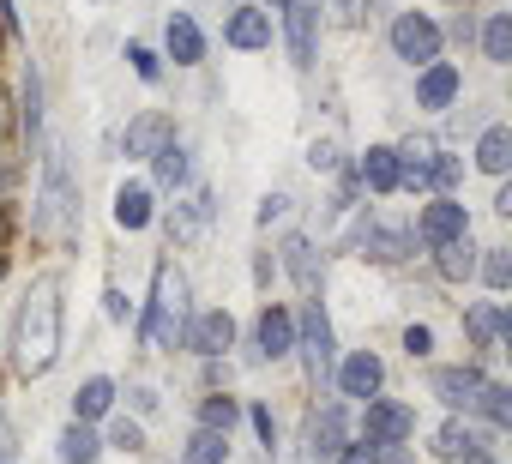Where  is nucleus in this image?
Segmentation results:
<instances>
[{
	"mask_svg": "<svg viewBox=\"0 0 512 464\" xmlns=\"http://www.w3.org/2000/svg\"><path fill=\"white\" fill-rule=\"evenodd\" d=\"M61 350H67L61 272H43V278H31V290L19 296V314H13V374L43 380V374H55Z\"/></svg>",
	"mask_w": 512,
	"mask_h": 464,
	"instance_id": "nucleus-1",
	"label": "nucleus"
},
{
	"mask_svg": "<svg viewBox=\"0 0 512 464\" xmlns=\"http://www.w3.org/2000/svg\"><path fill=\"white\" fill-rule=\"evenodd\" d=\"M79 229H85V193H79L73 157H67V145H49L43 187H37V205H31V236L49 242V248H73Z\"/></svg>",
	"mask_w": 512,
	"mask_h": 464,
	"instance_id": "nucleus-2",
	"label": "nucleus"
},
{
	"mask_svg": "<svg viewBox=\"0 0 512 464\" xmlns=\"http://www.w3.org/2000/svg\"><path fill=\"white\" fill-rule=\"evenodd\" d=\"M187 314H193V284L175 260H157L151 266V296H145V314H139V344L151 356H175L181 350V332H187Z\"/></svg>",
	"mask_w": 512,
	"mask_h": 464,
	"instance_id": "nucleus-3",
	"label": "nucleus"
},
{
	"mask_svg": "<svg viewBox=\"0 0 512 464\" xmlns=\"http://www.w3.org/2000/svg\"><path fill=\"white\" fill-rule=\"evenodd\" d=\"M296 356H302V368H308V380H314V386H326V380H332L338 332H332V314H326V302H320V296H308V308L296 314Z\"/></svg>",
	"mask_w": 512,
	"mask_h": 464,
	"instance_id": "nucleus-4",
	"label": "nucleus"
},
{
	"mask_svg": "<svg viewBox=\"0 0 512 464\" xmlns=\"http://www.w3.org/2000/svg\"><path fill=\"white\" fill-rule=\"evenodd\" d=\"M386 43H392V55H398L404 67H428V61L446 55V31H440L434 13H392Z\"/></svg>",
	"mask_w": 512,
	"mask_h": 464,
	"instance_id": "nucleus-5",
	"label": "nucleus"
},
{
	"mask_svg": "<svg viewBox=\"0 0 512 464\" xmlns=\"http://www.w3.org/2000/svg\"><path fill=\"white\" fill-rule=\"evenodd\" d=\"M296 356V308L284 302H266L253 314V344H247V368H266V362H284Z\"/></svg>",
	"mask_w": 512,
	"mask_h": 464,
	"instance_id": "nucleus-6",
	"label": "nucleus"
},
{
	"mask_svg": "<svg viewBox=\"0 0 512 464\" xmlns=\"http://www.w3.org/2000/svg\"><path fill=\"white\" fill-rule=\"evenodd\" d=\"M344 440H350V404L332 398V404L308 410V422H302V458L296 464H332Z\"/></svg>",
	"mask_w": 512,
	"mask_h": 464,
	"instance_id": "nucleus-7",
	"label": "nucleus"
},
{
	"mask_svg": "<svg viewBox=\"0 0 512 464\" xmlns=\"http://www.w3.org/2000/svg\"><path fill=\"white\" fill-rule=\"evenodd\" d=\"M416 248H440V242H452V236H470V205L458 199V193H428L422 205H416Z\"/></svg>",
	"mask_w": 512,
	"mask_h": 464,
	"instance_id": "nucleus-8",
	"label": "nucleus"
},
{
	"mask_svg": "<svg viewBox=\"0 0 512 464\" xmlns=\"http://www.w3.org/2000/svg\"><path fill=\"white\" fill-rule=\"evenodd\" d=\"M356 410H362V434H368V440H380V446L416 440V428H422V416H416V404H410V398H386V392H374V398H362Z\"/></svg>",
	"mask_w": 512,
	"mask_h": 464,
	"instance_id": "nucleus-9",
	"label": "nucleus"
},
{
	"mask_svg": "<svg viewBox=\"0 0 512 464\" xmlns=\"http://www.w3.org/2000/svg\"><path fill=\"white\" fill-rule=\"evenodd\" d=\"M235 314L229 308H199V314H187V332H181V350L187 356H199V362H223L229 350H235Z\"/></svg>",
	"mask_w": 512,
	"mask_h": 464,
	"instance_id": "nucleus-10",
	"label": "nucleus"
},
{
	"mask_svg": "<svg viewBox=\"0 0 512 464\" xmlns=\"http://www.w3.org/2000/svg\"><path fill=\"white\" fill-rule=\"evenodd\" d=\"M326 386H338L344 404H362V398L386 392V356H380V350H350V356L332 362V380H326Z\"/></svg>",
	"mask_w": 512,
	"mask_h": 464,
	"instance_id": "nucleus-11",
	"label": "nucleus"
},
{
	"mask_svg": "<svg viewBox=\"0 0 512 464\" xmlns=\"http://www.w3.org/2000/svg\"><path fill=\"white\" fill-rule=\"evenodd\" d=\"M284 19V49H290V67H314L320 61V37H326V19H320V0H290L278 13Z\"/></svg>",
	"mask_w": 512,
	"mask_h": 464,
	"instance_id": "nucleus-12",
	"label": "nucleus"
},
{
	"mask_svg": "<svg viewBox=\"0 0 512 464\" xmlns=\"http://www.w3.org/2000/svg\"><path fill=\"white\" fill-rule=\"evenodd\" d=\"M272 13L260 7V0H235V7L223 13V49H235V55H266L272 49Z\"/></svg>",
	"mask_w": 512,
	"mask_h": 464,
	"instance_id": "nucleus-13",
	"label": "nucleus"
},
{
	"mask_svg": "<svg viewBox=\"0 0 512 464\" xmlns=\"http://www.w3.org/2000/svg\"><path fill=\"white\" fill-rule=\"evenodd\" d=\"M278 266L290 272V284H296V296H302V302L326 290V254H320V242H314V236H302V229H290V236H284Z\"/></svg>",
	"mask_w": 512,
	"mask_h": 464,
	"instance_id": "nucleus-14",
	"label": "nucleus"
},
{
	"mask_svg": "<svg viewBox=\"0 0 512 464\" xmlns=\"http://www.w3.org/2000/svg\"><path fill=\"white\" fill-rule=\"evenodd\" d=\"M169 139H175V115H169V109H139V115H127V127H121V157H127V163H151Z\"/></svg>",
	"mask_w": 512,
	"mask_h": 464,
	"instance_id": "nucleus-15",
	"label": "nucleus"
},
{
	"mask_svg": "<svg viewBox=\"0 0 512 464\" xmlns=\"http://www.w3.org/2000/svg\"><path fill=\"white\" fill-rule=\"evenodd\" d=\"M482 380H488V368H482V362H452V368H434V374H428V398H440L452 416H470V410H476Z\"/></svg>",
	"mask_w": 512,
	"mask_h": 464,
	"instance_id": "nucleus-16",
	"label": "nucleus"
},
{
	"mask_svg": "<svg viewBox=\"0 0 512 464\" xmlns=\"http://www.w3.org/2000/svg\"><path fill=\"white\" fill-rule=\"evenodd\" d=\"M464 97V67L458 61H428V67H416V109L422 115H446L452 103Z\"/></svg>",
	"mask_w": 512,
	"mask_h": 464,
	"instance_id": "nucleus-17",
	"label": "nucleus"
},
{
	"mask_svg": "<svg viewBox=\"0 0 512 464\" xmlns=\"http://www.w3.org/2000/svg\"><path fill=\"white\" fill-rule=\"evenodd\" d=\"M109 217H115L121 236H145V229L157 223V187L127 175V181L115 187V199H109Z\"/></svg>",
	"mask_w": 512,
	"mask_h": 464,
	"instance_id": "nucleus-18",
	"label": "nucleus"
},
{
	"mask_svg": "<svg viewBox=\"0 0 512 464\" xmlns=\"http://www.w3.org/2000/svg\"><path fill=\"white\" fill-rule=\"evenodd\" d=\"M410 254H416V236L398 229V223H374L368 217V229L356 236V260H368V266H404Z\"/></svg>",
	"mask_w": 512,
	"mask_h": 464,
	"instance_id": "nucleus-19",
	"label": "nucleus"
},
{
	"mask_svg": "<svg viewBox=\"0 0 512 464\" xmlns=\"http://www.w3.org/2000/svg\"><path fill=\"white\" fill-rule=\"evenodd\" d=\"M398 175H404L398 145H368V151L356 157V187L374 193V199H392V193H398Z\"/></svg>",
	"mask_w": 512,
	"mask_h": 464,
	"instance_id": "nucleus-20",
	"label": "nucleus"
},
{
	"mask_svg": "<svg viewBox=\"0 0 512 464\" xmlns=\"http://www.w3.org/2000/svg\"><path fill=\"white\" fill-rule=\"evenodd\" d=\"M205 25L193 19V13H169L163 19V61H175V67H199L205 61Z\"/></svg>",
	"mask_w": 512,
	"mask_h": 464,
	"instance_id": "nucleus-21",
	"label": "nucleus"
},
{
	"mask_svg": "<svg viewBox=\"0 0 512 464\" xmlns=\"http://www.w3.org/2000/svg\"><path fill=\"white\" fill-rule=\"evenodd\" d=\"M464 326H470V350H500L512 338V314H506L500 296L494 302H470L464 308Z\"/></svg>",
	"mask_w": 512,
	"mask_h": 464,
	"instance_id": "nucleus-22",
	"label": "nucleus"
},
{
	"mask_svg": "<svg viewBox=\"0 0 512 464\" xmlns=\"http://www.w3.org/2000/svg\"><path fill=\"white\" fill-rule=\"evenodd\" d=\"M19 133H25V151H43V73H37V61L19 67Z\"/></svg>",
	"mask_w": 512,
	"mask_h": 464,
	"instance_id": "nucleus-23",
	"label": "nucleus"
},
{
	"mask_svg": "<svg viewBox=\"0 0 512 464\" xmlns=\"http://www.w3.org/2000/svg\"><path fill=\"white\" fill-rule=\"evenodd\" d=\"M470 163L500 181V175L512 169V127H506V121H488V127L476 133V145H470Z\"/></svg>",
	"mask_w": 512,
	"mask_h": 464,
	"instance_id": "nucleus-24",
	"label": "nucleus"
},
{
	"mask_svg": "<svg viewBox=\"0 0 512 464\" xmlns=\"http://www.w3.org/2000/svg\"><path fill=\"white\" fill-rule=\"evenodd\" d=\"M470 446H482V434L470 428V416H452V410H446V422L428 434V458H434V464H458Z\"/></svg>",
	"mask_w": 512,
	"mask_h": 464,
	"instance_id": "nucleus-25",
	"label": "nucleus"
},
{
	"mask_svg": "<svg viewBox=\"0 0 512 464\" xmlns=\"http://www.w3.org/2000/svg\"><path fill=\"white\" fill-rule=\"evenodd\" d=\"M217 205H211V187H187V199L169 211V229H175V242H199L205 229H211Z\"/></svg>",
	"mask_w": 512,
	"mask_h": 464,
	"instance_id": "nucleus-26",
	"label": "nucleus"
},
{
	"mask_svg": "<svg viewBox=\"0 0 512 464\" xmlns=\"http://www.w3.org/2000/svg\"><path fill=\"white\" fill-rule=\"evenodd\" d=\"M151 175H157V193H187L193 187V151L181 139H169L157 157H151Z\"/></svg>",
	"mask_w": 512,
	"mask_h": 464,
	"instance_id": "nucleus-27",
	"label": "nucleus"
},
{
	"mask_svg": "<svg viewBox=\"0 0 512 464\" xmlns=\"http://www.w3.org/2000/svg\"><path fill=\"white\" fill-rule=\"evenodd\" d=\"M115 404H121V386H115L109 374H91V380H79V392H73V422H103Z\"/></svg>",
	"mask_w": 512,
	"mask_h": 464,
	"instance_id": "nucleus-28",
	"label": "nucleus"
},
{
	"mask_svg": "<svg viewBox=\"0 0 512 464\" xmlns=\"http://www.w3.org/2000/svg\"><path fill=\"white\" fill-rule=\"evenodd\" d=\"M428 254H434L440 284H470V278H476V242H470V236H452V242H440V248H428Z\"/></svg>",
	"mask_w": 512,
	"mask_h": 464,
	"instance_id": "nucleus-29",
	"label": "nucleus"
},
{
	"mask_svg": "<svg viewBox=\"0 0 512 464\" xmlns=\"http://www.w3.org/2000/svg\"><path fill=\"white\" fill-rule=\"evenodd\" d=\"M55 458L61 464H97L103 458V428L97 422H67L61 440H55Z\"/></svg>",
	"mask_w": 512,
	"mask_h": 464,
	"instance_id": "nucleus-30",
	"label": "nucleus"
},
{
	"mask_svg": "<svg viewBox=\"0 0 512 464\" xmlns=\"http://www.w3.org/2000/svg\"><path fill=\"white\" fill-rule=\"evenodd\" d=\"M470 416H482L488 422V434H506L512 428V386L506 380H482V392H476V410Z\"/></svg>",
	"mask_w": 512,
	"mask_h": 464,
	"instance_id": "nucleus-31",
	"label": "nucleus"
},
{
	"mask_svg": "<svg viewBox=\"0 0 512 464\" xmlns=\"http://www.w3.org/2000/svg\"><path fill=\"white\" fill-rule=\"evenodd\" d=\"M476 43H482L488 67H512V13H488L482 31H476Z\"/></svg>",
	"mask_w": 512,
	"mask_h": 464,
	"instance_id": "nucleus-32",
	"label": "nucleus"
},
{
	"mask_svg": "<svg viewBox=\"0 0 512 464\" xmlns=\"http://www.w3.org/2000/svg\"><path fill=\"white\" fill-rule=\"evenodd\" d=\"M181 464H229V434L193 422V434L181 440Z\"/></svg>",
	"mask_w": 512,
	"mask_h": 464,
	"instance_id": "nucleus-33",
	"label": "nucleus"
},
{
	"mask_svg": "<svg viewBox=\"0 0 512 464\" xmlns=\"http://www.w3.org/2000/svg\"><path fill=\"white\" fill-rule=\"evenodd\" d=\"M235 422H241V398L235 392H205L199 398V428H217V434H235Z\"/></svg>",
	"mask_w": 512,
	"mask_h": 464,
	"instance_id": "nucleus-34",
	"label": "nucleus"
},
{
	"mask_svg": "<svg viewBox=\"0 0 512 464\" xmlns=\"http://www.w3.org/2000/svg\"><path fill=\"white\" fill-rule=\"evenodd\" d=\"M476 278L488 284V296H506L512 290V254L506 248H476Z\"/></svg>",
	"mask_w": 512,
	"mask_h": 464,
	"instance_id": "nucleus-35",
	"label": "nucleus"
},
{
	"mask_svg": "<svg viewBox=\"0 0 512 464\" xmlns=\"http://www.w3.org/2000/svg\"><path fill=\"white\" fill-rule=\"evenodd\" d=\"M103 422H109V428H103V452H127V458L145 452V428H139L133 416H115V410H109Z\"/></svg>",
	"mask_w": 512,
	"mask_h": 464,
	"instance_id": "nucleus-36",
	"label": "nucleus"
},
{
	"mask_svg": "<svg viewBox=\"0 0 512 464\" xmlns=\"http://www.w3.org/2000/svg\"><path fill=\"white\" fill-rule=\"evenodd\" d=\"M127 67H133L139 85H163V55L151 43H127Z\"/></svg>",
	"mask_w": 512,
	"mask_h": 464,
	"instance_id": "nucleus-37",
	"label": "nucleus"
},
{
	"mask_svg": "<svg viewBox=\"0 0 512 464\" xmlns=\"http://www.w3.org/2000/svg\"><path fill=\"white\" fill-rule=\"evenodd\" d=\"M428 181H434V193H452V187L464 181V157H452V151L434 145V157H428Z\"/></svg>",
	"mask_w": 512,
	"mask_h": 464,
	"instance_id": "nucleus-38",
	"label": "nucleus"
},
{
	"mask_svg": "<svg viewBox=\"0 0 512 464\" xmlns=\"http://www.w3.org/2000/svg\"><path fill=\"white\" fill-rule=\"evenodd\" d=\"M290 211H296V199H290V193H266V199H260V211H253V223H260V229H278V223H290Z\"/></svg>",
	"mask_w": 512,
	"mask_h": 464,
	"instance_id": "nucleus-39",
	"label": "nucleus"
},
{
	"mask_svg": "<svg viewBox=\"0 0 512 464\" xmlns=\"http://www.w3.org/2000/svg\"><path fill=\"white\" fill-rule=\"evenodd\" d=\"M308 169H314V175H338V169H344L338 139H314V145H308Z\"/></svg>",
	"mask_w": 512,
	"mask_h": 464,
	"instance_id": "nucleus-40",
	"label": "nucleus"
},
{
	"mask_svg": "<svg viewBox=\"0 0 512 464\" xmlns=\"http://www.w3.org/2000/svg\"><path fill=\"white\" fill-rule=\"evenodd\" d=\"M332 464H380V440H368V434H350L344 446H338V458Z\"/></svg>",
	"mask_w": 512,
	"mask_h": 464,
	"instance_id": "nucleus-41",
	"label": "nucleus"
},
{
	"mask_svg": "<svg viewBox=\"0 0 512 464\" xmlns=\"http://www.w3.org/2000/svg\"><path fill=\"white\" fill-rule=\"evenodd\" d=\"M241 416L253 422V434H260V446H266V452L278 446V416H272V404H241Z\"/></svg>",
	"mask_w": 512,
	"mask_h": 464,
	"instance_id": "nucleus-42",
	"label": "nucleus"
},
{
	"mask_svg": "<svg viewBox=\"0 0 512 464\" xmlns=\"http://www.w3.org/2000/svg\"><path fill=\"white\" fill-rule=\"evenodd\" d=\"M398 344H404V356H410V362H422V356H434V326H422V320H410Z\"/></svg>",
	"mask_w": 512,
	"mask_h": 464,
	"instance_id": "nucleus-43",
	"label": "nucleus"
},
{
	"mask_svg": "<svg viewBox=\"0 0 512 464\" xmlns=\"http://www.w3.org/2000/svg\"><path fill=\"white\" fill-rule=\"evenodd\" d=\"M103 320H115V326H127V320H133V302H127V290H121V284H103Z\"/></svg>",
	"mask_w": 512,
	"mask_h": 464,
	"instance_id": "nucleus-44",
	"label": "nucleus"
},
{
	"mask_svg": "<svg viewBox=\"0 0 512 464\" xmlns=\"http://www.w3.org/2000/svg\"><path fill=\"white\" fill-rule=\"evenodd\" d=\"M127 404H133L139 416H157V410H163V392H157L151 380H133V386H127Z\"/></svg>",
	"mask_w": 512,
	"mask_h": 464,
	"instance_id": "nucleus-45",
	"label": "nucleus"
},
{
	"mask_svg": "<svg viewBox=\"0 0 512 464\" xmlns=\"http://www.w3.org/2000/svg\"><path fill=\"white\" fill-rule=\"evenodd\" d=\"M272 278H278V260H272V254H253V284L272 290Z\"/></svg>",
	"mask_w": 512,
	"mask_h": 464,
	"instance_id": "nucleus-46",
	"label": "nucleus"
},
{
	"mask_svg": "<svg viewBox=\"0 0 512 464\" xmlns=\"http://www.w3.org/2000/svg\"><path fill=\"white\" fill-rule=\"evenodd\" d=\"M0 25H7V37H25V19H19V0H0Z\"/></svg>",
	"mask_w": 512,
	"mask_h": 464,
	"instance_id": "nucleus-47",
	"label": "nucleus"
},
{
	"mask_svg": "<svg viewBox=\"0 0 512 464\" xmlns=\"http://www.w3.org/2000/svg\"><path fill=\"white\" fill-rule=\"evenodd\" d=\"M13 446H19V440H13V422H7V404H0V464H13Z\"/></svg>",
	"mask_w": 512,
	"mask_h": 464,
	"instance_id": "nucleus-48",
	"label": "nucleus"
},
{
	"mask_svg": "<svg viewBox=\"0 0 512 464\" xmlns=\"http://www.w3.org/2000/svg\"><path fill=\"white\" fill-rule=\"evenodd\" d=\"M13 187H19V163H13V157H7V151H0V199H7V193H13Z\"/></svg>",
	"mask_w": 512,
	"mask_h": 464,
	"instance_id": "nucleus-49",
	"label": "nucleus"
},
{
	"mask_svg": "<svg viewBox=\"0 0 512 464\" xmlns=\"http://www.w3.org/2000/svg\"><path fill=\"white\" fill-rule=\"evenodd\" d=\"M380 464H416V458H410V440H398V446H380Z\"/></svg>",
	"mask_w": 512,
	"mask_h": 464,
	"instance_id": "nucleus-50",
	"label": "nucleus"
},
{
	"mask_svg": "<svg viewBox=\"0 0 512 464\" xmlns=\"http://www.w3.org/2000/svg\"><path fill=\"white\" fill-rule=\"evenodd\" d=\"M326 7H338L350 25H362V7H368V0H326Z\"/></svg>",
	"mask_w": 512,
	"mask_h": 464,
	"instance_id": "nucleus-51",
	"label": "nucleus"
},
{
	"mask_svg": "<svg viewBox=\"0 0 512 464\" xmlns=\"http://www.w3.org/2000/svg\"><path fill=\"white\" fill-rule=\"evenodd\" d=\"M494 211L512 217V181H506V175H500V187H494Z\"/></svg>",
	"mask_w": 512,
	"mask_h": 464,
	"instance_id": "nucleus-52",
	"label": "nucleus"
},
{
	"mask_svg": "<svg viewBox=\"0 0 512 464\" xmlns=\"http://www.w3.org/2000/svg\"><path fill=\"white\" fill-rule=\"evenodd\" d=\"M458 464H500V458H494V452H488V446H470V452H464V458H458Z\"/></svg>",
	"mask_w": 512,
	"mask_h": 464,
	"instance_id": "nucleus-53",
	"label": "nucleus"
},
{
	"mask_svg": "<svg viewBox=\"0 0 512 464\" xmlns=\"http://www.w3.org/2000/svg\"><path fill=\"white\" fill-rule=\"evenodd\" d=\"M13 236V211H7V199H0V242Z\"/></svg>",
	"mask_w": 512,
	"mask_h": 464,
	"instance_id": "nucleus-54",
	"label": "nucleus"
},
{
	"mask_svg": "<svg viewBox=\"0 0 512 464\" xmlns=\"http://www.w3.org/2000/svg\"><path fill=\"white\" fill-rule=\"evenodd\" d=\"M7 127H13V115H7V97H0V139H7Z\"/></svg>",
	"mask_w": 512,
	"mask_h": 464,
	"instance_id": "nucleus-55",
	"label": "nucleus"
},
{
	"mask_svg": "<svg viewBox=\"0 0 512 464\" xmlns=\"http://www.w3.org/2000/svg\"><path fill=\"white\" fill-rule=\"evenodd\" d=\"M260 7H266V13H284V7H290V0H260Z\"/></svg>",
	"mask_w": 512,
	"mask_h": 464,
	"instance_id": "nucleus-56",
	"label": "nucleus"
},
{
	"mask_svg": "<svg viewBox=\"0 0 512 464\" xmlns=\"http://www.w3.org/2000/svg\"><path fill=\"white\" fill-rule=\"evenodd\" d=\"M0 278H7V254H0Z\"/></svg>",
	"mask_w": 512,
	"mask_h": 464,
	"instance_id": "nucleus-57",
	"label": "nucleus"
}]
</instances>
